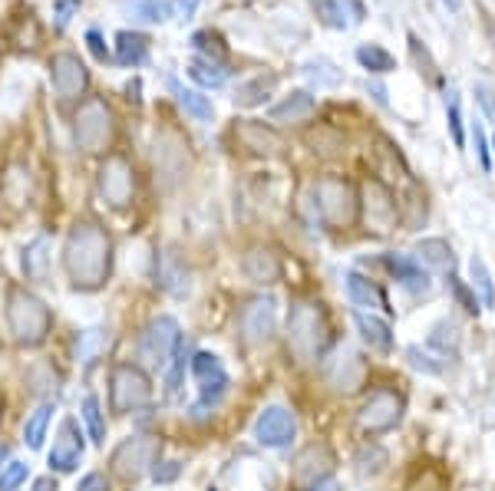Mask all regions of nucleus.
<instances>
[{
    "instance_id": "1",
    "label": "nucleus",
    "mask_w": 495,
    "mask_h": 491,
    "mask_svg": "<svg viewBox=\"0 0 495 491\" xmlns=\"http://www.w3.org/2000/svg\"><path fill=\"white\" fill-rule=\"evenodd\" d=\"M63 274L70 281V291L76 294H100L112 281L116 267V241L100 221L80 218L63 237Z\"/></svg>"
},
{
    "instance_id": "2",
    "label": "nucleus",
    "mask_w": 495,
    "mask_h": 491,
    "mask_svg": "<svg viewBox=\"0 0 495 491\" xmlns=\"http://www.w3.org/2000/svg\"><path fill=\"white\" fill-rule=\"evenodd\" d=\"M4 317H7V333L20 350H40L53 333V310L50 303L34 294L24 284H14L7 291V303H4Z\"/></svg>"
},
{
    "instance_id": "3",
    "label": "nucleus",
    "mask_w": 495,
    "mask_h": 491,
    "mask_svg": "<svg viewBox=\"0 0 495 491\" xmlns=\"http://www.w3.org/2000/svg\"><path fill=\"white\" fill-rule=\"evenodd\" d=\"M334 343L330 317L321 301H294L287 310V350L304 366L321 363Z\"/></svg>"
},
{
    "instance_id": "4",
    "label": "nucleus",
    "mask_w": 495,
    "mask_h": 491,
    "mask_svg": "<svg viewBox=\"0 0 495 491\" xmlns=\"http://www.w3.org/2000/svg\"><path fill=\"white\" fill-rule=\"evenodd\" d=\"M314 205L324 227L330 231H350L360 221V191L344 175H321L314 182Z\"/></svg>"
},
{
    "instance_id": "5",
    "label": "nucleus",
    "mask_w": 495,
    "mask_h": 491,
    "mask_svg": "<svg viewBox=\"0 0 495 491\" xmlns=\"http://www.w3.org/2000/svg\"><path fill=\"white\" fill-rule=\"evenodd\" d=\"M73 142L86 155H110L116 142V112L102 96H86L73 116Z\"/></svg>"
},
{
    "instance_id": "6",
    "label": "nucleus",
    "mask_w": 495,
    "mask_h": 491,
    "mask_svg": "<svg viewBox=\"0 0 495 491\" xmlns=\"http://www.w3.org/2000/svg\"><path fill=\"white\" fill-rule=\"evenodd\" d=\"M152 402V373L136 360H120L110 370V412L116 419L146 409Z\"/></svg>"
},
{
    "instance_id": "7",
    "label": "nucleus",
    "mask_w": 495,
    "mask_h": 491,
    "mask_svg": "<svg viewBox=\"0 0 495 491\" xmlns=\"http://www.w3.org/2000/svg\"><path fill=\"white\" fill-rule=\"evenodd\" d=\"M159 458H162V438L152 436V432H136V436L122 438L120 446L112 448L110 475L120 478L122 485H136L149 478Z\"/></svg>"
},
{
    "instance_id": "8",
    "label": "nucleus",
    "mask_w": 495,
    "mask_h": 491,
    "mask_svg": "<svg viewBox=\"0 0 495 491\" xmlns=\"http://www.w3.org/2000/svg\"><path fill=\"white\" fill-rule=\"evenodd\" d=\"M403 412H406V400L400 390H390V386H376L374 392L367 396V402L357 409V432L367 442L374 438L393 432L400 422H403Z\"/></svg>"
},
{
    "instance_id": "9",
    "label": "nucleus",
    "mask_w": 495,
    "mask_h": 491,
    "mask_svg": "<svg viewBox=\"0 0 495 491\" xmlns=\"http://www.w3.org/2000/svg\"><path fill=\"white\" fill-rule=\"evenodd\" d=\"M179 346H182V327H179V320H175L172 313H159V317L149 320L146 327H142V333H139L136 363L146 366L149 373H159V370L169 366V360L175 356Z\"/></svg>"
},
{
    "instance_id": "10",
    "label": "nucleus",
    "mask_w": 495,
    "mask_h": 491,
    "mask_svg": "<svg viewBox=\"0 0 495 491\" xmlns=\"http://www.w3.org/2000/svg\"><path fill=\"white\" fill-rule=\"evenodd\" d=\"M96 191L106 208L126 211L136 201V165L122 152H110L96 172Z\"/></svg>"
},
{
    "instance_id": "11",
    "label": "nucleus",
    "mask_w": 495,
    "mask_h": 491,
    "mask_svg": "<svg viewBox=\"0 0 495 491\" xmlns=\"http://www.w3.org/2000/svg\"><path fill=\"white\" fill-rule=\"evenodd\" d=\"M189 373H192L195 382H199V402L192 406V416L202 419V416H209L211 409H218L221 400L228 396L231 376H228V370H225V363H221V356L209 353V350L192 353Z\"/></svg>"
},
{
    "instance_id": "12",
    "label": "nucleus",
    "mask_w": 495,
    "mask_h": 491,
    "mask_svg": "<svg viewBox=\"0 0 495 491\" xmlns=\"http://www.w3.org/2000/svg\"><path fill=\"white\" fill-rule=\"evenodd\" d=\"M238 337L251 350H261L277 337V301L275 297H251L238 310Z\"/></svg>"
},
{
    "instance_id": "13",
    "label": "nucleus",
    "mask_w": 495,
    "mask_h": 491,
    "mask_svg": "<svg viewBox=\"0 0 495 491\" xmlns=\"http://www.w3.org/2000/svg\"><path fill=\"white\" fill-rule=\"evenodd\" d=\"M82 455H86V432H82V422L76 416H63L60 426H56L53 446L46 452V465H50V475H73L82 465Z\"/></svg>"
},
{
    "instance_id": "14",
    "label": "nucleus",
    "mask_w": 495,
    "mask_h": 491,
    "mask_svg": "<svg viewBox=\"0 0 495 491\" xmlns=\"http://www.w3.org/2000/svg\"><path fill=\"white\" fill-rule=\"evenodd\" d=\"M337 468V455L327 442H311V446H304L301 452L294 455L291 462V485L297 491H311L317 482L330 478Z\"/></svg>"
},
{
    "instance_id": "15",
    "label": "nucleus",
    "mask_w": 495,
    "mask_h": 491,
    "mask_svg": "<svg viewBox=\"0 0 495 491\" xmlns=\"http://www.w3.org/2000/svg\"><path fill=\"white\" fill-rule=\"evenodd\" d=\"M255 442L261 448H287L297 438V416L281 402H271L255 419Z\"/></svg>"
},
{
    "instance_id": "16",
    "label": "nucleus",
    "mask_w": 495,
    "mask_h": 491,
    "mask_svg": "<svg viewBox=\"0 0 495 491\" xmlns=\"http://www.w3.org/2000/svg\"><path fill=\"white\" fill-rule=\"evenodd\" d=\"M360 215L367 218V225L374 227L376 235H390V231L400 225V205H396V195L386 188L380 178H370V182L364 185Z\"/></svg>"
},
{
    "instance_id": "17",
    "label": "nucleus",
    "mask_w": 495,
    "mask_h": 491,
    "mask_svg": "<svg viewBox=\"0 0 495 491\" xmlns=\"http://www.w3.org/2000/svg\"><path fill=\"white\" fill-rule=\"evenodd\" d=\"M231 136L248 155H257V159H281L287 152L285 136L275 126L261 122V119H238L235 129H231Z\"/></svg>"
},
{
    "instance_id": "18",
    "label": "nucleus",
    "mask_w": 495,
    "mask_h": 491,
    "mask_svg": "<svg viewBox=\"0 0 495 491\" xmlns=\"http://www.w3.org/2000/svg\"><path fill=\"white\" fill-rule=\"evenodd\" d=\"M50 82H53L60 102H80L90 90V70L80 56L63 50L50 60Z\"/></svg>"
},
{
    "instance_id": "19",
    "label": "nucleus",
    "mask_w": 495,
    "mask_h": 491,
    "mask_svg": "<svg viewBox=\"0 0 495 491\" xmlns=\"http://www.w3.org/2000/svg\"><path fill=\"white\" fill-rule=\"evenodd\" d=\"M152 155H156V172L159 178H162L169 188L172 185H179L189 175V165H192V155H189V142H185L179 132H162V136H156V149H152Z\"/></svg>"
},
{
    "instance_id": "20",
    "label": "nucleus",
    "mask_w": 495,
    "mask_h": 491,
    "mask_svg": "<svg viewBox=\"0 0 495 491\" xmlns=\"http://www.w3.org/2000/svg\"><path fill=\"white\" fill-rule=\"evenodd\" d=\"M367 376H370V366L357 350H340L337 360H334L327 370L330 390L337 392V396H357V392H364Z\"/></svg>"
},
{
    "instance_id": "21",
    "label": "nucleus",
    "mask_w": 495,
    "mask_h": 491,
    "mask_svg": "<svg viewBox=\"0 0 495 491\" xmlns=\"http://www.w3.org/2000/svg\"><path fill=\"white\" fill-rule=\"evenodd\" d=\"M241 274H245L255 287H275V284H281V277H285V261L277 257V251H271V247L265 245L248 247L245 255H241Z\"/></svg>"
},
{
    "instance_id": "22",
    "label": "nucleus",
    "mask_w": 495,
    "mask_h": 491,
    "mask_svg": "<svg viewBox=\"0 0 495 491\" xmlns=\"http://www.w3.org/2000/svg\"><path fill=\"white\" fill-rule=\"evenodd\" d=\"M354 327H357L360 340L374 350V353H393V327L390 320L380 317V313H367V310H354Z\"/></svg>"
},
{
    "instance_id": "23",
    "label": "nucleus",
    "mask_w": 495,
    "mask_h": 491,
    "mask_svg": "<svg viewBox=\"0 0 495 491\" xmlns=\"http://www.w3.org/2000/svg\"><path fill=\"white\" fill-rule=\"evenodd\" d=\"M314 10H317L324 27L330 30L357 27V24H364V17H367V10H364L360 0H314Z\"/></svg>"
},
{
    "instance_id": "24",
    "label": "nucleus",
    "mask_w": 495,
    "mask_h": 491,
    "mask_svg": "<svg viewBox=\"0 0 495 491\" xmlns=\"http://www.w3.org/2000/svg\"><path fill=\"white\" fill-rule=\"evenodd\" d=\"M380 265L390 271V277H393L396 284H403L406 291H412V294L430 291V274H426V267H422L416 257H410V255H383V257H380Z\"/></svg>"
},
{
    "instance_id": "25",
    "label": "nucleus",
    "mask_w": 495,
    "mask_h": 491,
    "mask_svg": "<svg viewBox=\"0 0 495 491\" xmlns=\"http://www.w3.org/2000/svg\"><path fill=\"white\" fill-rule=\"evenodd\" d=\"M344 284H347L350 303H354L357 310H367V313L383 310V313H390V301H386V294L380 291L370 277H364L360 271H347V274H344Z\"/></svg>"
},
{
    "instance_id": "26",
    "label": "nucleus",
    "mask_w": 495,
    "mask_h": 491,
    "mask_svg": "<svg viewBox=\"0 0 495 491\" xmlns=\"http://www.w3.org/2000/svg\"><path fill=\"white\" fill-rule=\"evenodd\" d=\"M317 110V102L307 90H294L291 96H285L281 102H275L267 110V119L277 122V126H297V122H307Z\"/></svg>"
},
{
    "instance_id": "27",
    "label": "nucleus",
    "mask_w": 495,
    "mask_h": 491,
    "mask_svg": "<svg viewBox=\"0 0 495 491\" xmlns=\"http://www.w3.org/2000/svg\"><path fill=\"white\" fill-rule=\"evenodd\" d=\"M156 287L172 297H182L189 291V267L175 251H165L156 257Z\"/></svg>"
},
{
    "instance_id": "28",
    "label": "nucleus",
    "mask_w": 495,
    "mask_h": 491,
    "mask_svg": "<svg viewBox=\"0 0 495 491\" xmlns=\"http://www.w3.org/2000/svg\"><path fill=\"white\" fill-rule=\"evenodd\" d=\"M80 422H82V432L90 438L92 446L102 448L106 446V438H110V419H106V409H102L100 396H82L80 402Z\"/></svg>"
},
{
    "instance_id": "29",
    "label": "nucleus",
    "mask_w": 495,
    "mask_h": 491,
    "mask_svg": "<svg viewBox=\"0 0 495 491\" xmlns=\"http://www.w3.org/2000/svg\"><path fill=\"white\" fill-rule=\"evenodd\" d=\"M412 257L430 271L452 274V267H456V255H452V245L446 237H422L420 245L412 247Z\"/></svg>"
},
{
    "instance_id": "30",
    "label": "nucleus",
    "mask_w": 495,
    "mask_h": 491,
    "mask_svg": "<svg viewBox=\"0 0 495 491\" xmlns=\"http://www.w3.org/2000/svg\"><path fill=\"white\" fill-rule=\"evenodd\" d=\"M53 416H56V400H50V402H40L37 409L24 419V432H20V436H24V446H27L30 452H40V448H44Z\"/></svg>"
},
{
    "instance_id": "31",
    "label": "nucleus",
    "mask_w": 495,
    "mask_h": 491,
    "mask_svg": "<svg viewBox=\"0 0 495 491\" xmlns=\"http://www.w3.org/2000/svg\"><path fill=\"white\" fill-rule=\"evenodd\" d=\"M50 237H34L27 247H24V257H20V267H24V277L27 284H44L50 277Z\"/></svg>"
},
{
    "instance_id": "32",
    "label": "nucleus",
    "mask_w": 495,
    "mask_h": 491,
    "mask_svg": "<svg viewBox=\"0 0 495 491\" xmlns=\"http://www.w3.org/2000/svg\"><path fill=\"white\" fill-rule=\"evenodd\" d=\"M386 465H390V452H386L380 442H367V446L354 455V472H357V478H364V482L383 475Z\"/></svg>"
},
{
    "instance_id": "33",
    "label": "nucleus",
    "mask_w": 495,
    "mask_h": 491,
    "mask_svg": "<svg viewBox=\"0 0 495 491\" xmlns=\"http://www.w3.org/2000/svg\"><path fill=\"white\" fill-rule=\"evenodd\" d=\"M189 76H192L202 90H218V86H225V80H228V66L221 63V60H211V56H195L192 63H189Z\"/></svg>"
},
{
    "instance_id": "34",
    "label": "nucleus",
    "mask_w": 495,
    "mask_h": 491,
    "mask_svg": "<svg viewBox=\"0 0 495 491\" xmlns=\"http://www.w3.org/2000/svg\"><path fill=\"white\" fill-rule=\"evenodd\" d=\"M277 86V76H255V80H245L235 90V106H241V110H255V106H261V102L275 92Z\"/></svg>"
},
{
    "instance_id": "35",
    "label": "nucleus",
    "mask_w": 495,
    "mask_h": 491,
    "mask_svg": "<svg viewBox=\"0 0 495 491\" xmlns=\"http://www.w3.org/2000/svg\"><path fill=\"white\" fill-rule=\"evenodd\" d=\"M469 287L476 291V297H479V303H482V310H492L495 307L492 274H489V265L479 255L469 257Z\"/></svg>"
},
{
    "instance_id": "36",
    "label": "nucleus",
    "mask_w": 495,
    "mask_h": 491,
    "mask_svg": "<svg viewBox=\"0 0 495 491\" xmlns=\"http://www.w3.org/2000/svg\"><path fill=\"white\" fill-rule=\"evenodd\" d=\"M149 53V37L136 30H120L116 34V60L122 66H139Z\"/></svg>"
},
{
    "instance_id": "37",
    "label": "nucleus",
    "mask_w": 495,
    "mask_h": 491,
    "mask_svg": "<svg viewBox=\"0 0 495 491\" xmlns=\"http://www.w3.org/2000/svg\"><path fill=\"white\" fill-rule=\"evenodd\" d=\"M426 343H430V350L440 356V360H456L462 337H459V327L452 323V320H440V323L432 327V333Z\"/></svg>"
},
{
    "instance_id": "38",
    "label": "nucleus",
    "mask_w": 495,
    "mask_h": 491,
    "mask_svg": "<svg viewBox=\"0 0 495 491\" xmlns=\"http://www.w3.org/2000/svg\"><path fill=\"white\" fill-rule=\"evenodd\" d=\"M189 366H192V350H189L182 340V346L175 350V356L169 360V366H165V396H169V400H175V396L182 392Z\"/></svg>"
},
{
    "instance_id": "39",
    "label": "nucleus",
    "mask_w": 495,
    "mask_h": 491,
    "mask_svg": "<svg viewBox=\"0 0 495 491\" xmlns=\"http://www.w3.org/2000/svg\"><path fill=\"white\" fill-rule=\"evenodd\" d=\"M172 86V92H175V100H179V106H182L189 116H195L199 122H211L215 119V106H211V100L209 96H202L199 90H185V86H179V82H169Z\"/></svg>"
},
{
    "instance_id": "40",
    "label": "nucleus",
    "mask_w": 495,
    "mask_h": 491,
    "mask_svg": "<svg viewBox=\"0 0 495 491\" xmlns=\"http://www.w3.org/2000/svg\"><path fill=\"white\" fill-rule=\"evenodd\" d=\"M357 63L364 66L367 73L386 76V73H393V70H396V56L390 53V50H383V46L364 43V46H357Z\"/></svg>"
},
{
    "instance_id": "41",
    "label": "nucleus",
    "mask_w": 495,
    "mask_h": 491,
    "mask_svg": "<svg viewBox=\"0 0 495 491\" xmlns=\"http://www.w3.org/2000/svg\"><path fill=\"white\" fill-rule=\"evenodd\" d=\"M446 126H450L452 146L462 152V149H466V129H462V110H459L456 90H446Z\"/></svg>"
},
{
    "instance_id": "42",
    "label": "nucleus",
    "mask_w": 495,
    "mask_h": 491,
    "mask_svg": "<svg viewBox=\"0 0 495 491\" xmlns=\"http://www.w3.org/2000/svg\"><path fill=\"white\" fill-rule=\"evenodd\" d=\"M30 478V465L24 458H7L0 468V491H20Z\"/></svg>"
},
{
    "instance_id": "43",
    "label": "nucleus",
    "mask_w": 495,
    "mask_h": 491,
    "mask_svg": "<svg viewBox=\"0 0 495 491\" xmlns=\"http://www.w3.org/2000/svg\"><path fill=\"white\" fill-rule=\"evenodd\" d=\"M406 491H450V482H446V475H442L440 468L426 465V468H420V472L406 482Z\"/></svg>"
},
{
    "instance_id": "44",
    "label": "nucleus",
    "mask_w": 495,
    "mask_h": 491,
    "mask_svg": "<svg viewBox=\"0 0 495 491\" xmlns=\"http://www.w3.org/2000/svg\"><path fill=\"white\" fill-rule=\"evenodd\" d=\"M307 146H314V152L321 155H340V149H344V139L334 132V129L327 126H317L307 132Z\"/></svg>"
},
{
    "instance_id": "45",
    "label": "nucleus",
    "mask_w": 495,
    "mask_h": 491,
    "mask_svg": "<svg viewBox=\"0 0 495 491\" xmlns=\"http://www.w3.org/2000/svg\"><path fill=\"white\" fill-rule=\"evenodd\" d=\"M450 291H452V297H456V303L462 310H466L469 317H479V310H482V303H479V297H476V291L469 287L466 281H459L456 274H450Z\"/></svg>"
},
{
    "instance_id": "46",
    "label": "nucleus",
    "mask_w": 495,
    "mask_h": 491,
    "mask_svg": "<svg viewBox=\"0 0 495 491\" xmlns=\"http://www.w3.org/2000/svg\"><path fill=\"white\" fill-rule=\"evenodd\" d=\"M100 346H102V330H80V337H76V360L80 363L96 360Z\"/></svg>"
},
{
    "instance_id": "47",
    "label": "nucleus",
    "mask_w": 495,
    "mask_h": 491,
    "mask_svg": "<svg viewBox=\"0 0 495 491\" xmlns=\"http://www.w3.org/2000/svg\"><path fill=\"white\" fill-rule=\"evenodd\" d=\"M182 472H185V462H179V458H159L156 468L149 472V478L156 485H172L182 478Z\"/></svg>"
},
{
    "instance_id": "48",
    "label": "nucleus",
    "mask_w": 495,
    "mask_h": 491,
    "mask_svg": "<svg viewBox=\"0 0 495 491\" xmlns=\"http://www.w3.org/2000/svg\"><path fill=\"white\" fill-rule=\"evenodd\" d=\"M304 73L311 76V80H317V86H337L340 82V73L327 60H311V63L304 66Z\"/></svg>"
},
{
    "instance_id": "49",
    "label": "nucleus",
    "mask_w": 495,
    "mask_h": 491,
    "mask_svg": "<svg viewBox=\"0 0 495 491\" xmlns=\"http://www.w3.org/2000/svg\"><path fill=\"white\" fill-rule=\"evenodd\" d=\"M472 146H476V155L479 162H482V172H492V155H489V139H486V129H482V122H472Z\"/></svg>"
},
{
    "instance_id": "50",
    "label": "nucleus",
    "mask_w": 495,
    "mask_h": 491,
    "mask_svg": "<svg viewBox=\"0 0 495 491\" xmlns=\"http://www.w3.org/2000/svg\"><path fill=\"white\" fill-rule=\"evenodd\" d=\"M410 53H412V60H416V66H422L430 76H436V60H432L430 50L422 46V40L416 37V34H410ZM422 70H420V73H422Z\"/></svg>"
},
{
    "instance_id": "51",
    "label": "nucleus",
    "mask_w": 495,
    "mask_h": 491,
    "mask_svg": "<svg viewBox=\"0 0 495 491\" xmlns=\"http://www.w3.org/2000/svg\"><path fill=\"white\" fill-rule=\"evenodd\" d=\"M406 356H410L412 370H422V373H430V376H440L442 373V366L432 363V353H422L420 346H410V350H406Z\"/></svg>"
},
{
    "instance_id": "52",
    "label": "nucleus",
    "mask_w": 495,
    "mask_h": 491,
    "mask_svg": "<svg viewBox=\"0 0 495 491\" xmlns=\"http://www.w3.org/2000/svg\"><path fill=\"white\" fill-rule=\"evenodd\" d=\"M73 491H112V478L106 472H86Z\"/></svg>"
},
{
    "instance_id": "53",
    "label": "nucleus",
    "mask_w": 495,
    "mask_h": 491,
    "mask_svg": "<svg viewBox=\"0 0 495 491\" xmlns=\"http://www.w3.org/2000/svg\"><path fill=\"white\" fill-rule=\"evenodd\" d=\"M86 43H90L92 56H96L100 63H106V60H110V50H106V40H102L100 30H90V34H86Z\"/></svg>"
},
{
    "instance_id": "54",
    "label": "nucleus",
    "mask_w": 495,
    "mask_h": 491,
    "mask_svg": "<svg viewBox=\"0 0 495 491\" xmlns=\"http://www.w3.org/2000/svg\"><path fill=\"white\" fill-rule=\"evenodd\" d=\"M30 491H60V482H56L53 475H40V478H34Z\"/></svg>"
},
{
    "instance_id": "55",
    "label": "nucleus",
    "mask_w": 495,
    "mask_h": 491,
    "mask_svg": "<svg viewBox=\"0 0 495 491\" xmlns=\"http://www.w3.org/2000/svg\"><path fill=\"white\" fill-rule=\"evenodd\" d=\"M80 7V0H56V10H60V24L73 17V10Z\"/></svg>"
},
{
    "instance_id": "56",
    "label": "nucleus",
    "mask_w": 495,
    "mask_h": 491,
    "mask_svg": "<svg viewBox=\"0 0 495 491\" xmlns=\"http://www.w3.org/2000/svg\"><path fill=\"white\" fill-rule=\"evenodd\" d=\"M311 491H340V482H337V478H334V475H330V478H324V482L314 485Z\"/></svg>"
},
{
    "instance_id": "57",
    "label": "nucleus",
    "mask_w": 495,
    "mask_h": 491,
    "mask_svg": "<svg viewBox=\"0 0 495 491\" xmlns=\"http://www.w3.org/2000/svg\"><path fill=\"white\" fill-rule=\"evenodd\" d=\"M7 458H10V446H7V442H0V468L7 465Z\"/></svg>"
},
{
    "instance_id": "58",
    "label": "nucleus",
    "mask_w": 495,
    "mask_h": 491,
    "mask_svg": "<svg viewBox=\"0 0 495 491\" xmlns=\"http://www.w3.org/2000/svg\"><path fill=\"white\" fill-rule=\"evenodd\" d=\"M374 96H376V102H383V106H386V90H383V86H374Z\"/></svg>"
},
{
    "instance_id": "59",
    "label": "nucleus",
    "mask_w": 495,
    "mask_h": 491,
    "mask_svg": "<svg viewBox=\"0 0 495 491\" xmlns=\"http://www.w3.org/2000/svg\"><path fill=\"white\" fill-rule=\"evenodd\" d=\"M0 426H4V396H0Z\"/></svg>"
},
{
    "instance_id": "60",
    "label": "nucleus",
    "mask_w": 495,
    "mask_h": 491,
    "mask_svg": "<svg viewBox=\"0 0 495 491\" xmlns=\"http://www.w3.org/2000/svg\"><path fill=\"white\" fill-rule=\"evenodd\" d=\"M489 149H492V159H495V139H492V142H489Z\"/></svg>"
},
{
    "instance_id": "61",
    "label": "nucleus",
    "mask_w": 495,
    "mask_h": 491,
    "mask_svg": "<svg viewBox=\"0 0 495 491\" xmlns=\"http://www.w3.org/2000/svg\"><path fill=\"white\" fill-rule=\"evenodd\" d=\"M209 491H221V488H209Z\"/></svg>"
}]
</instances>
